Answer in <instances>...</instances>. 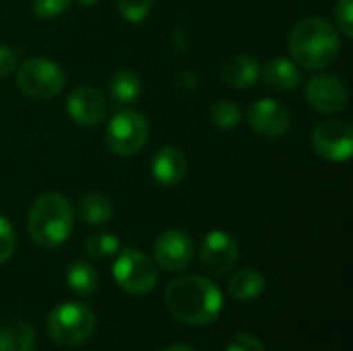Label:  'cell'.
<instances>
[{"mask_svg": "<svg viewBox=\"0 0 353 351\" xmlns=\"http://www.w3.org/2000/svg\"><path fill=\"white\" fill-rule=\"evenodd\" d=\"M341 50V39L337 29L321 19L306 17L290 33V52L292 60L306 70H321L331 66Z\"/></svg>", "mask_w": 353, "mask_h": 351, "instance_id": "7a4b0ae2", "label": "cell"}, {"mask_svg": "<svg viewBox=\"0 0 353 351\" xmlns=\"http://www.w3.org/2000/svg\"><path fill=\"white\" fill-rule=\"evenodd\" d=\"M209 120L213 126H217L221 130H230L240 124L242 110L232 99H217L209 106Z\"/></svg>", "mask_w": 353, "mask_h": 351, "instance_id": "603a6c76", "label": "cell"}, {"mask_svg": "<svg viewBox=\"0 0 353 351\" xmlns=\"http://www.w3.org/2000/svg\"><path fill=\"white\" fill-rule=\"evenodd\" d=\"M72 0H33V14L41 21L58 19L68 10Z\"/></svg>", "mask_w": 353, "mask_h": 351, "instance_id": "d4e9b609", "label": "cell"}, {"mask_svg": "<svg viewBox=\"0 0 353 351\" xmlns=\"http://www.w3.org/2000/svg\"><path fill=\"white\" fill-rule=\"evenodd\" d=\"M112 215H114L112 201L101 192H89L79 201V217L85 223L101 225V223L110 221Z\"/></svg>", "mask_w": 353, "mask_h": 351, "instance_id": "44dd1931", "label": "cell"}, {"mask_svg": "<svg viewBox=\"0 0 353 351\" xmlns=\"http://www.w3.org/2000/svg\"><path fill=\"white\" fill-rule=\"evenodd\" d=\"M72 225H74L72 207L64 194L46 192L35 199L29 211L27 228H29L31 240L37 246L48 248V250L62 246L68 240Z\"/></svg>", "mask_w": 353, "mask_h": 351, "instance_id": "3957f363", "label": "cell"}, {"mask_svg": "<svg viewBox=\"0 0 353 351\" xmlns=\"http://www.w3.org/2000/svg\"><path fill=\"white\" fill-rule=\"evenodd\" d=\"M17 54L8 46H0V77H8L17 70Z\"/></svg>", "mask_w": 353, "mask_h": 351, "instance_id": "f1b7e54d", "label": "cell"}, {"mask_svg": "<svg viewBox=\"0 0 353 351\" xmlns=\"http://www.w3.org/2000/svg\"><path fill=\"white\" fill-rule=\"evenodd\" d=\"M66 285L81 298H89L99 288V275L87 261H74L66 269Z\"/></svg>", "mask_w": 353, "mask_h": 351, "instance_id": "d6986e66", "label": "cell"}, {"mask_svg": "<svg viewBox=\"0 0 353 351\" xmlns=\"http://www.w3.org/2000/svg\"><path fill=\"white\" fill-rule=\"evenodd\" d=\"M248 124L250 128L265 137V139H279L290 130L292 124V114L288 106H283L277 99L271 97H261L254 101L248 110Z\"/></svg>", "mask_w": 353, "mask_h": 351, "instance_id": "30bf717a", "label": "cell"}, {"mask_svg": "<svg viewBox=\"0 0 353 351\" xmlns=\"http://www.w3.org/2000/svg\"><path fill=\"white\" fill-rule=\"evenodd\" d=\"M149 141V122L141 112L122 110L105 128V145L112 153L128 157L139 153Z\"/></svg>", "mask_w": 353, "mask_h": 351, "instance_id": "52a82bcc", "label": "cell"}, {"mask_svg": "<svg viewBox=\"0 0 353 351\" xmlns=\"http://www.w3.org/2000/svg\"><path fill=\"white\" fill-rule=\"evenodd\" d=\"M163 351H196L194 348H190V345H170V348H165Z\"/></svg>", "mask_w": 353, "mask_h": 351, "instance_id": "f546056e", "label": "cell"}, {"mask_svg": "<svg viewBox=\"0 0 353 351\" xmlns=\"http://www.w3.org/2000/svg\"><path fill=\"white\" fill-rule=\"evenodd\" d=\"M312 147L327 161H347L353 153V128L337 118L323 120L312 130Z\"/></svg>", "mask_w": 353, "mask_h": 351, "instance_id": "ba28073f", "label": "cell"}, {"mask_svg": "<svg viewBox=\"0 0 353 351\" xmlns=\"http://www.w3.org/2000/svg\"><path fill=\"white\" fill-rule=\"evenodd\" d=\"M66 85V74L60 64L48 58H29L17 66V87L35 101L56 97Z\"/></svg>", "mask_w": 353, "mask_h": 351, "instance_id": "5b68a950", "label": "cell"}, {"mask_svg": "<svg viewBox=\"0 0 353 351\" xmlns=\"http://www.w3.org/2000/svg\"><path fill=\"white\" fill-rule=\"evenodd\" d=\"M259 77H261V64L250 54H236L221 68L223 83L234 89H250L259 81Z\"/></svg>", "mask_w": 353, "mask_h": 351, "instance_id": "2e32d148", "label": "cell"}, {"mask_svg": "<svg viewBox=\"0 0 353 351\" xmlns=\"http://www.w3.org/2000/svg\"><path fill=\"white\" fill-rule=\"evenodd\" d=\"M165 308L174 319L192 327L215 323L223 310L221 290L207 277L184 275L174 279L163 294Z\"/></svg>", "mask_w": 353, "mask_h": 351, "instance_id": "6da1fadb", "label": "cell"}, {"mask_svg": "<svg viewBox=\"0 0 353 351\" xmlns=\"http://www.w3.org/2000/svg\"><path fill=\"white\" fill-rule=\"evenodd\" d=\"M153 2L155 0H116L122 19L134 25L143 23L149 17V12L153 10Z\"/></svg>", "mask_w": 353, "mask_h": 351, "instance_id": "cb8c5ba5", "label": "cell"}, {"mask_svg": "<svg viewBox=\"0 0 353 351\" xmlns=\"http://www.w3.org/2000/svg\"><path fill=\"white\" fill-rule=\"evenodd\" d=\"M141 95V79L130 68H120L110 79V97L118 106H130Z\"/></svg>", "mask_w": 353, "mask_h": 351, "instance_id": "ac0fdd59", "label": "cell"}, {"mask_svg": "<svg viewBox=\"0 0 353 351\" xmlns=\"http://www.w3.org/2000/svg\"><path fill=\"white\" fill-rule=\"evenodd\" d=\"M188 172V159L180 147L165 145L151 159V176L159 186H176Z\"/></svg>", "mask_w": 353, "mask_h": 351, "instance_id": "5bb4252c", "label": "cell"}, {"mask_svg": "<svg viewBox=\"0 0 353 351\" xmlns=\"http://www.w3.org/2000/svg\"><path fill=\"white\" fill-rule=\"evenodd\" d=\"M225 351H267V348L263 345V341L259 337L248 335V333H238L232 337Z\"/></svg>", "mask_w": 353, "mask_h": 351, "instance_id": "83f0119b", "label": "cell"}, {"mask_svg": "<svg viewBox=\"0 0 353 351\" xmlns=\"http://www.w3.org/2000/svg\"><path fill=\"white\" fill-rule=\"evenodd\" d=\"M240 259L236 238L223 230H213L201 244V263L211 275H228Z\"/></svg>", "mask_w": 353, "mask_h": 351, "instance_id": "9c48e42d", "label": "cell"}, {"mask_svg": "<svg viewBox=\"0 0 353 351\" xmlns=\"http://www.w3.org/2000/svg\"><path fill=\"white\" fill-rule=\"evenodd\" d=\"M95 312L81 302H66L56 306L48 317V335L62 348L83 345L95 331Z\"/></svg>", "mask_w": 353, "mask_h": 351, "instance_id": "277c9868", "label": "cell"}, {"mask_svg": "<svg viewBox=\"0 0 353 351\" xmlns=\"http://www.w3.org/2000/svg\"><path fill=\"white\" fill-rule=\"evenodd\" d=\"M66 112L79 126H95L105 118L108 103L101 91L89 85L77 87L66 99Z\"/></svg>", "mask_w": 353, "mask_h": 351, "instance_id": "4fadbf2b", "label": "cell"}, {"mask_svg": "<svg viewBox=\"0 0 353 351\" xmlns=\"http://www.w3.org/2000/svg\"><path fill=\"white\" fill-rule=\"evenodd\" d=\"M77 2H79L81 6H95L99 0H77Z\"/></svg>", "mask_w": 353, "mask_h": 351, "instance_id": "4dcf8cb0", "label": "cell"}, {"mask_svg": "<svg viewBox=\"0 0 353 351\" xmlns=\"http://www.w3.org/2000/svg\"><path fill=\"white\" fill-rule=\"evenodd\" d=\"M114 279L116 283L132 296H145L157 285V267L155 263L141 250L124 248L116 254L114 263Z\"/></svg>", "mask_w": 353, "mask_h": 351, "instance_id": "8992f818", "label": "cell"}, {"mask_svg": "<svg viewBox=\"0 0 353 351\" xmlns=\"http://www.w3.org/2000/svg\"><path fill=\"white\" fill-rule=\"evenodd\" d=\"M155 263L165 271H184L194 257V244L192 238L182 230H168L159 234V238L153 244Z\"/></svg>", "mask_w": 353, "mask_h": 351, "instance_id": "8fae6325", "label": "cell"}, {"mask_svg": "<svg viewBox=\"0 0 353 351\" xmlns=\"http://www.w3.org/2000/svg\"><path fill=\"white\" fill-rule=\"evenodd\" d=\"M335 21L341 35L352 37L353 35V0H339L335 6Z\"/></svg>", "mask_w": 353, "mask_h": 351, "instance_id": "484cf974", "label": "cell"}, {"mask_svg": "<svg viewBox=\"0 0 353 351\" xmlns=\"http://www.w3.org/2000/svg\"><path fill=\"white\" fill-rule=\"evenodd\" d=\"M120 238L112 232H95L85 238V252L95 261L116 257L120 252Z\"/></svg>", "mask_w": 353, "mask_h": 351, "instance_id": "7402d4cb", "label": "cell"}, {"mask_svg": "<svg viewBox=\"0 0 353 351\" xmlns=\"http://www.w3.org/2000/svg\"><path fill=\"white\" fill-rule=\"evenodd\" d=\"M265 277L256 269H240L228 283V292L234 300L250 302L263 296L265 292Z\"/></svg>", "mask_w": 353, "mask_h": 351, "instance_id": "e0dca14e", "label": "cell"}, {"mask_svg": "<svg viewBox=\"0 0 353 351\" xmlns=\"http://www.w3.org/2000/svg\"><path fill=\"white\" fill-rule=\"evenodd\" d=\"M35 345V329L29 321H14L0 327V351H31Z\"/></svg>", "mask_w": 353, "mask_h": 351, "instance_id": "ffe728a7", "label": "cell"}, {"mask_svg": "<svg viewBox=\"0 0 353 351\" xmlns=\"http://www.w3.org/2000/svg\"><path fill=\"white\" fill-rule=\"evenodd\" d=\"M261 77L271 91L288 93L300 87L302 83V68L288 58H273L265 66H261Z\"/></svg>", "mask_w": 353, "mask_h": 351, "instance_id": "9a60e30c", "label": "cell"}, {"mask_svg": "<svg viewBox=\"0 0 353 351\" xmlns=\"http://www.w3.org/2000/svg\"><path fill=\"white\" fill-rule=\"evenodd\" d=\"M306 99L319 114H337L347 103V85L335 74H316L306 83Z\"/></svg>", "mask_w": 353, "mask_h": 351, "instance_id": "7c38bea8", "label": "cell"}, {"mask_svg": "<svg viewBox=\"0 0 353 351\" xmlns=\"http://www.w3.org/2000/svg\"><path fill=\"white\" fill-rule=\"evenodd\" d=\"M14 230L8 219L0 215V265L6 263L14 252Z\"/></svg>", "mask_w": 353, "mask_h": 351, "instance_id": "4316f807", "label": "cell"}]
</instances>
